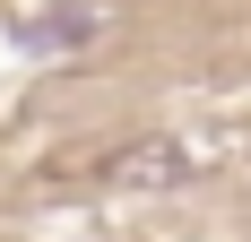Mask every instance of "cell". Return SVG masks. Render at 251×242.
Returning <instances> with one entry per match:
<instances>
[{
  "instance_id": "cell-2",
  "label": "cell",
  "mask_w": 251,
  "mask_h": 242,
  "mask_svg": "<svg viewBox=\"0 0 251 242\" xmlns=\"http://www.w3.org/2000/svg\"><path fill=\"white\" fill-rule=\"evenodd\" d=\"M96 26H104L96 9H44V18L18 26V52H35V61H52V52H87Z\"/></svg>"
},
{
  "instance_id": "cell-1",
  "label": "cell",
  "mask_w": 251,
  "mask_h": 242,
  "mask_svg": "<svg viewBox=\"0 0 251 242\" xmlns=\"http://www.w3.org/2000/svg\"><path fill=\"white\" fill-rule=\"evenodd\" d=\"M104 173L130 182V191H165V182L191 173V147L182 139H139V147H122V156H104Z\"/></svg>"
}]
</instances>
